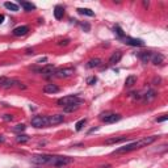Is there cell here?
Segmentation results:
<instances>
[{"instance_id":"cell-30","label":"cell","mask_w":168,"mask_h":168,"mask_svg":"<svg viewBox=\"0 0 168 168\" xmlns=\"http://www.w3.org/2000/svg\"><path fill=\"white\" fill-rule=\"evenodd\" d=\"M97 81V79H96V76H91V78H88L87 79V84H89V85H92V84H94Z\"/></svg>"},{"instance_id":"cell-4","label":"cell","mask_w":168,"mask_h":168,"mask_svg":"<svg viewBox=\"0 0 168 168\" xmlns=\"http://www.w3.org/2000/svg\"><path fill=\"white\" fill-rule=\"evenodd\" d=\"M30 122L32 126H34L37 129L46 127V126H49V117H46V116H34Z\"/></svg>"},{"instance_id":"cell-36","label":"cell","mask_w":168,"mask_h":168,"mask_svg":"<svg viewBox=\"0 0 168 168\" xmlns=\"http://www.w3.org/2000/svg\"><path fill=\"white\" fill-rule=\"evenodd\" d=\"M5 141V138H4V136H3V135H0V143H3V142H4Z\"/></svg>"},{"instance_id":"cell-24","label":"cell","mask_w":168,"mask_h":168,"mask_svg":"<svg viewBox=\"0 0 168 168\" xmlns=\"http://www.w3.org/2000/svg\"><path fill=\"white\" fill-rule=\"evenodd\" d=\"M135 83H136V76L135 75L127 76V78H126V80H125V85L126 87H133Z\"/></svg>"},{"instance_id":"cell-19","label":"cell","mask_w":168,"mask_h":168,"mask_svg":"<svg viewBox=\"0 0 168 168\" xmlns=\"http://www.w3.org/2000/svg\"><path fill=\"white\" fill-rule=\"evenodd\" d=\"M143 101H146V102H150V101H152V100L156 97V92L155 91H152V89H150V91H147V93L146 94H143Z\"/></svg>"},{"instance_id":"cell-28","label":"cell","mask_w":168,"mask_h":168,"mask_svg":"<svg viewBox=\"0 0 168 168\" xmlns=\"http://www.w3.org/2000/svg\"><path fill=\"white\" fill-rule=\"evenodd\" d=\"M85 122H87V120H85V118H83V120L78 121V122H76V125H75V129H76V131H80L81 129H83V126L85 125Z\"/></svg>"},{"instance_id":"cell-14","label":"cell","mask_w":168,"mask_h":168,"mask_svg":"<svg viewBox=\"0 0 168 168\" xmlns=\"http://www.w3.org/2000/svg\"><path fill=\"white\" fill-rule=\"evenodd\" d=\"M152 55H154V52H152V51H141V52H138V58H139V59H141L143 63L151 62Z\"/></svg>"},{"instance_id":"cell-8","label":"cell","mask_w":168,"mask_h":168,"mask_svg":"<svg viewBox=\"0 0 168 168\" xmlns=\"http://www.w3.org/2000/svg\"><path fill=\"white\" fill-rule=\"evenodd\" d=\"M16 84H20L18 80L16 79H10V78H5V76H1L0 78V87L1 88H12Z\"/></svg>"},{"instance_id":"cell-9","label":"cell","mask_w":168,"mask_h":168,"mask_svg":"<svg viewBox=\"0 0 168 168\" xmlns=\"http://www.w3.org/2000/svg\"><path fill=\"white\" fill-rule=\"evenodd\" d=\"M123 42H125L126 45H130V46H143L144 42L142 41V39L139 38H131V37H123Z\"/></svg>"},{"instance_id":"cell-12","label":"cell","mask_w":168,"mask_h":168,"mask_svg":"<svg viewBox=\"0 0 168 168\" xmlns=\"http://www.w3.org/2000/svg\"><path fill=\"white\" fill-rule=\"evenodd\" d=\"M42 91H43L45 93H58V92H60V88L57 85V84L50 83V84H45Z\"/></svg>"},{"instance_id":"cell-10","label":"cell","mask_w":168,"mask_h":168,"mask_svg":"<svg viewBox=\"0 0 168 168\" xmlns=\"http://www.w3.org/2000/svg\"><path fill=\"white\" fill-rule=\"evenodd\" d=\"M55 66L54 64H46L45 67H42V68H39V72L42 74V75H45V76H47V78H50V76H52V74L55 72Z\"/></svg>"},{"instance_id":"cell-22","label":"cell","mask_w":168,"mask_h":168,"mask_svg":"<svg viewBox=\"0 0 168 168\" xmlns=\"http://www.w3.org/2000/svg\"><path fill=\"white\" fill-rule=\"evenodd\" d=\"M78 10L80 15H84V16H89V17H93L94 16V12L92 9H89V8H78Z\"/></svg>"},{"instance_id":"cell-34","label":"cell","mask_w":168,"mask_h":168,"mask_svg":"<svg viewBox=\"0 0 168 168\" xmlns=\"http://www.w3.org/2000/svg\"><path fill=\"white\" fill-rule=\"evenodd\" d=\"M165 120H167V116H164V117H160V118H156L158 122H163V121H165Z\"/></svg>"},{"instance_id":"cell-38","label":"cell","mask_w":168,"mask_h":168,"mask_svg":"<svg viewBox=\"0 0 168 168\" xmlns=\"http://www.w3.org/2000/svg\"><path fill=\"white\" fill-rule=\"evenodd\" d=\"M15 168H16V167H15Z\"/></svg>"},{"instance_id":"cell-37","label":"cell","mask_w":168,"mask_h":168,"mask_svg":"<svg viewBox=\"0 0 168 168\" xmlns=\"http://www.w3.org/2000/svg\"><path fill=\"white\" fill-rule=\"evenodd\" d=\"M99 168H110V164H106V165H101V167Z\"/></svg>"},{"instance_id":"cell-5","label":"cell","mask_w":168,"mask_h":168,"mask_svg":"<svg viewBox=\"0 0 168 168\" xmlns=\"http://www.w3.org/2000/svg\"><path fill=\"white\" fill-rule=\"evenodd\" d=\"M100 120L105 123H113L117 122V121L121 120V114H116V113H110V112H105L100 114Z\"/></svg>"},{"instance_id":"cell-20","label":"cell","mask_w":168,"mask_h":168,"mask_svg":"<svg viewBox=\"0 0 168 168\" xmlns=\"http://www.w3.org/2000/svg\"><path fill=\"white\" fill-rule=\"evenodd\" d=\"M100 64H101V59H100V58H93V59H91V60L87 62V67H88V68L99 67Z\"/></svg>"},{"instance_id":"cell-6","label":"cell","mask_w":168,"mask_h":168,"mask_svg":"<svg viewBox=\"0 0 168 168\" xmlns=\"http://www.w3.org/2000/svg\"><path fill=\"white\" fill-rule=\"evenodd\" d=\"M72 162H74L72 158H68V156H54L51 165H54V167H63V165H67V164H70V163H72Z\"/></svg>"},{"instance_id":"cell-29","label":"cell","mask_w":168,"mask_h":168,"mask_svg":"<svg viewBox=\"0 0 168 168\" xmlns=\"http://www.w3.org/2000/svg\"><path fill=\"white\" fill-rule=\"evenodd\" d=\"M114 33L117 34L118 37H121V38H123V37H125V33H123V30L121 29V26H118V25L114 26Z\"/></svg>"},{"instance_id":"cell-31","label":"cell","mask_w":168,"mask_h":168,"mask_svg":"<svg viewBox=\"0 0 168 168\" xmlns=\"http://www.w3.org/2000/svg\"><path fill=\"white\" fill-rule=\"evenodd\" d=\"M68 43H70V39H68V38L60 39V41L58 42V45H59V46H66V45H68Z\"/></svg>"},{"instance_id":"cell-2","label":"cell","mask_w":168,"mask_h":168,"mask_svg":"<svg viewBox=\"0 0 168 168\" xmlns=\"http://www.w3.org/2000/svg\"><path fill=\"white\" fill-rule=\"evenodd\" d=\"M83 100L79 99L76 94H71V96H64L62 99L58 100V105L59 106H68V105H74V104H81Z\"/></svg>"},{"instance_id":"cell-16","label":"cell","mask_w":168,"mask_h":168,"mask_svg":"<svg viewBox=\"0 0 168 168\" xmlns=\"http://www.w3.org/2000/svg\"><path fill=\"white\" fill-rule=\"evenodd\" d=\"M151 62L154 63V64H162L163 62H164V55L160 54V52H154V55H152V59Z\"/></svg>"},{"instance_id":"cell-35","label":"cell","mask_w":168,"mask_h":168,"mask_svg":"<svg viewBox=\"0 0 168 168\" xmlns=\"http://www.w3.org/2000/svg\"><path fill=\"white\" fill-rule=\"evenodd\" d=\"M4 18H5V16H4V15H0V24L4 22Z\"/></svg>"},{"instance_id":"cell-17","label":"cell","mask_w":168,"mask_h":168,"mask_svg":"<svg viewBox=\"0 0 168 168\" xmlns=\"http://www.w3.org/2000/svg\"><path fill=\"white\" fill-rule=\"evenodd\" d=\"M63 16H64V8L62 5H57L54 8V17L57 20H60V18H63Z\"/></svg>"},{"instance_id":"cell-27","label":"cell","mask_w":168,"mask_h":168,"mask_svg":"<svg viewBox=\"0 0 168 168\" xmlns=\"http://www.w3.org/2000/svg\"><path fill=\"white\" fill-rule=\"evenodd\" d=\"M25 129H26V126L24 125V123H18V125H16V126H13L12 127V131L13 133H22V131H25Z\"/></svg>"},{"instance_id":"cell-33","label":"cell","mask_w":168,"mask_h":168,"mask_svg":"<svg viewBox=\"0 0 168 168\" xmlns=\"http://www.w3.org/2000/svg\"><path fill=\"white\" fill-rule=\"evenodd\" d=\"M81 28H83L85 32H89V29H91V26H89V24H81Z\"/></svg>"},{"instance_id":"cell-3","label":"cell","mask_w":168,"mask_h":168,"mask_svg":"<svg viewBox=\"0 0 168 168\" xmlns=\"http://www.w3.org/2000/svg\"><path fill=\"white\" fill-rule=\"evenodd\" d=\"M52 159H54V155H34L32 158V163L38 165H51Z\"/></svg>"},{"instance_id":"cell-32","label":"cell","mask_w":168,"mask_h":168,"mask_svg":"<svg viewBox=\"0 0 168 168\" xmlns=\"http://www.w3.org/2000/svg\"><path fill=\"white\" fill-rule=\"evenodd\" d=\"M3 120H4V121H12L13 116L12 114H4V116H3Z\"/></svg>"},{"instance_id":"cell-23","label":"cell","mask_w":168,"mask_h":168,"mask_svg":"<svg viewBox=\"0 0 168 168\" xmlns=\"http://www.w3.org/2000/svg\"><path fill=\"white\" fill-rule=\"evenodd\" d=\"M79 108H80V104L68 105V106H64V108H63V112H64V113H72V112H76Z\"/></svg>"},{"instance_id":"cell-25","label":"cell","mask_w":168,"mask_h":168,"mask_svg":"<svg viewBox=\"0 0 168 168\" xmlns=\"http://www.w3.org/2000/svg\"><path fill=\"white\" fill-rule=\"evenodd\" d=\"M29 139H30V136L26 135V134H18V135L16 136V142H17V143H26Z\"/></svg>"},{"instance_id":"cell-11","label":"cell","mask_w":168,"mask_h":168,"mask_svg":"<svg viewBox=\"0 0 168 168\" xmlns=\"http://www.w3.org/2000/svg\"><path fill=\"white\" fill-rule=\"evenodd\" d=\"M64 121V116L63 114H54L49 117V126H54V125H59Z\"/></svg>"},{"instance_id":"cell-18","label":"cell","mask_w":168,"mask_h":168,"mask_svg":"<svg viewBox=\"0 0 168 168\" xmlns=\"http://www.w3.org/2000/svg\"><path fill=\"white\" fill-rule=\"evenodd\" d=\"M127 141V136H113L105 141V144H114V143H120V142Z\"/></svg>"},{"instance_id":"cell-26","label":"cell","mask_w":168,"mask_h":168,"mask_svg":"<svg viewBox=\"0 0 168 168\" xmlns=\"http://www.w3.org/2000/svg\"><path fill=\"white\" fill-rule=\"evenodd\" d=\"M4 7L9 10H13V12H17L18 10V5L15 4V3H10V1H5L4 3Z\"/></svg>"},{"instance_id":"cell-21","label":"cell","mask_w":168,"mask_h":168,"mask_svg":"<svg viewBox=\"0 0 168 168\" xmlns=\"http://www.w3.org/2000/svg\"><path fill=\"white\" fill-rule=\"evenodd\" d=\"M18 4H20L21 7L24 8V10H26V12H30L32 9H36V5L32 4V3H28V1H22V0H21Z\"/></svg>"},{"instance_id":"cell-15","label":"cell","mask_w":168,"mask_h":168,"mask_svg":"<svg viewBox=\"0 0 168 168\" xmlns=\"http://www.w3.org/2000/svg\"><path fill=\"white\" fill-rule=\"evenodd\" d=\"M121 58H122V52L121 51H116L112 54V57L109 58V64H116V63H118L121 60Z\"/></svg>"},{"instance_id":"cell-13","label":"cell","mask_w":168,"mask_h":168,"mask_svg":"<svg viewBox=\"0 0 168 168\" xmlns=\"http://www.w3.org/2000/svg\"><path fill=\"white\" fill-rule=\"evenodd\" d=\"M28 32H29V26H26V25H21V26H17V28H15L13 29V36H16V37H21V36H25V34H28Z\"/></svg>"},{"instance_id":"cell-1","label":"cell","mask_w":168,"mask_h":168,"mask_svg":"<svg viewBox=\"0 0 168 168\" xmlns=\"http://www.w3.org/2000/svg\"><path fill=\"white\" fill-rule=\"evenodd\" d=\"M156 139H158V135L146 136V138H142V139H139V141H136V142H133V143H129V144H126V146L120 147V148H117L114 151V154H125V152L134 151V150L142 148V147H147L148 144L154 143Z\"/></svg>"},{"instance_id":"cell-7","label":"cell","mask_w":168,"mask_h":168,"mask_svg":"<svg viewBox=\"0 0 168 168\" xmlns=\"http://www.w3.org/2000/svg\"><path fill=\"white\" fill-rule=\"evenodd\" d=\"M72 75H74V68H71V67L59 68V70H55V72L52 74L54 78H59V79L70 78V76H72Z\"/></svg>"}]
</instances>
